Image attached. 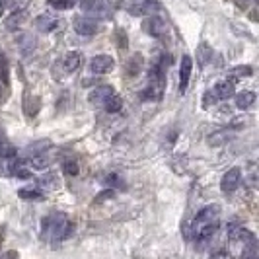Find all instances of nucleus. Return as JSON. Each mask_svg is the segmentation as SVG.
I'll use <instances>...</instances> for the list:
<instances>
[{
  "label": "nucleus",
  "instance_id": "24",
  "mask_svg": "<svg viewBox=\"0 0 259 259\" xmlns=\"http://www.w3.org/2000/svg\"><path fill=\"white\" fill-rule=\"evenodd\" d=\"M139 70H141V57L137 55V59L133 57V59L129 61V74H133V72L139 74Z\"/></svg>",
  "mask_w": 259,
  "mask_h": 259
},
{
  "label": "nucleus",
  "instance_id": "15",
  "mask_svg": "<svg viewBox=\"0 0 259 259\" xmlns=\"http://www.w3.org/2000/svg\"><path fill=\"white\" fill-rule=\"evenodd\" d=\"M253 74V68L251 66H247V65H240V66H234L232 70L228 72V78L230 80H238V78H247V76H251Z\"/></svg>",
  "mask_w": 259,
  "mask_h": 259
},
{
  "label": "nucleus",
  "instance_id": "29",
  "mask_svg": "<svg viewBox=\"0 0 259 259\" xmlns=\"http://www.w3.org/2000/svg\"><path fill=\"white\" fill-rule=\"evenodd\" d=\"M2 10H4V0H0V14H2Z\"/></svg>",
  "mask_w": 259,
  "mask_h": 259
},
{
  "label": "nucleus",
  "instance_id": "8",
  "mask_svg": "<svg viewBox=\"0 0 259 259\" xmlns=\"http://www.w3.org/2000/svg\"><path fill=\"white\" fill-rule=\"evenodd\" d=\"M74 29L80 35H94V33H98V22L94 18L84 16V18H78L74 22Z\"/></svg>",
  "mask_w": 259,
  "mask_h": 259
},
{
  "label": "nucleus",
  "instance_id": "1",
  "mask_svg": "<svg viewBox=\"0 0 259 259\" xmlns=\"http://www.w3.org/2000/svg\"><path fill=\"white\" fill-rule=\"evenodd\" d=\"M72 232H74V224L68 221L63 212L49 214L41 222V238L45 242H51V244L65 242L72 236Z\"/></svg>",
  "mask_w": 259,
  "mask_h": 259
},
{
  "label": "nucleus",
  "instance_id": "21",
  "mask_svg": "<svg viewBox=\"0 0 259 259\" xmlns=\"http://www.w3.org/2000/svg\"><path fill=\"white\" fill-rule=\"evenodd\" d=\"M29 0H4V8L12 10V12H22L27 6Z\"/></svg>",
  "mask_w": 259,
  "mask_h": 259
},
{
  "label": "nucleus",
  "instance_id": "23",
  "mask_svg": "<svg viewBox=\"0 0 259 259\" xmlns=\"http://www.w3.org/2000/svg\"><path fill=\"white\" fill-rule=\"evenodd\" d=\"M63 169H65L68 176H76V174H78L76 160H65V164H63Z\"/></svg>",
  "mask_w": 259,
  "mask_h": 259
},
{
  "label": "nucleus",
  "instance_id": "25",
  "mask_svg": "<svg viewBox=\"0 0 259 259\" xmlns=\"http://www.w3.org/2000/svg\"><path fill=\"white\" fill-rule=\"evenodd\" d=\"M0 78L4 84H8V70H6V61L4 57H0Z\"/></svg>",
  "mask_w": 259,
  "mask_h": 259
},
{
  "label": "nucleus",
  "instance_id": "18",
  "mask_svg": "<svg viewBox=\"0 0 259 259\" xmlns=\"http://www.w3.org/2000/svg\"><path fill=\"white\" fill-rule=\"evenodd\" d=\"M24 20H26L24 10H22V12H14V14H10V18L6 20V24H4V26L8 27V29H18V26H20Z\"/></svg>",
  "mask_w": 259,
  "mask_h": 259
},
{
  "label": "nucleus",
  "instance_id": "27",
  "mask_svg": "<svg viewBox=\"0 0 259 259\" xmlns=\"http://www.w3.org/2000/svg\"><path fill=\"white\" fill-rule=\"evenodd\" d=\"M0 259H18L16 251H6V253H0Z\"/></svg>",
  "mask_w": 259,
  "mask_h": 259
},
{
  "label": "nucleus",
  "instance_id": "10",
  "mask_svg": "<svg viewBox=\"0 0 259 259\" xmlns=\"http://www.w3.org/2000/svg\"><path fill=\"white\" fill-rule=\"evenodd\" d=\"M82 10L88 14V18L92 16H98V18H104L107 14V8L102 0H82Z\"/></svg>",
  "mask_w": 259,
  "mask_h": 259
},
{
  "label": "nucleus",
  "instance_id": "16",
  "mask_svg": "<svg viewBox=\"0 0 259 259\" xmlns=\"http://www.w3.org/2000/svg\"><path fill=\"white\" fill-rule=\"evenodd\" d=\"M49 164H51V158L45 154V152H39V154L31 156V166H33L35 169L49 168Z\"/></svg>",
  "mask_w": 259,
  "mask_h": 259
},
{
  "label": "nucleus",
  "instance_id": "5",
  "mask_svg": "<svg viewBox=\"0 0 259 259\" xmlns=\"http://www.w3.org/2000/svg\"><path fill=\"white\" fill-rule=\"evenodd\" d=\"M242 183V169L240 168H230L221 180V189L224 193H232L238 189V185Z\"/></svg>",
  "mask_w": 259,
  "mask_h": 259
},
{
  "label": "nucleus",
  "instance_id": "9",
  "mask_svg": "<svg viewBox=\"0 0 259 259\" xmlns=\"http://www.w3.org/2000/svg\"><path fill=\"white\" fill-rule=\"evenodd\" d=\"M236 88H234V82L232 80H222L219 82L217 86H214V90L210 92V96L214 98V100H228V98H232Z\"/></svg>",
  "mask_w": 259,
  "mask_h": 259
},
{
  "label": "nucleus",
  "instance_id": "17",
  "mask_svg": "<svg viewBox=\"0 0 259 259\" xmlns=\"http://www.w3.org/2000/svg\"><path fill=\"white\" fill-rule=\"evenodd\" d=\"M104 107L107 113H117V111H121V107H123V100H121L117 94H113V96L104 104Z\"/></svg>",
  "mask_w": 259,
  "mask_h": 259
},
{
  "label": "nucleus",
  "instance_id": "4",
  "mask_svg": "<svg viewBox=\"0 0 259 259\" xmlns=\"http://www.w3.org/2000/svg\"><path fill=\"white\" fill-rule=\"evenodd\" d=\"M143 29L148 35H152V37H162L168 27H166V22H164L160 16L152 14V16H148L143 22Z\"/></svg>",
  "mask_w": 259,
  "mask_h": 259
},
{
  "label": "nucleus",
  "instance_id": "20",
  "mask_svg": "<svg viewBox=\"0 0 259 259\" xmlns=\"http://www.w3.org/2000/svg\"><path fill=\"white\" fill-rule=\"evenodd\" d=\"M18 195L22 199H26V201H39V199H43V193L39 189H20Z\"/></svg>",
  "mask_w": 259,
  "mask_h": 259
},
{
  "label": "nucleus",
  "instance_id": "30",
  "mask_svg": "<svg viewBox=\"0 0 259 259\" xmlns=\"http://www.w3.org/2000/svg\"><path fill=\"white\" fill-rule=\"evenodd\" d=\"M242 4H249V2H255V0H240Z\"/></svg>",
  "mask_w": 259,
  "mask_h": 259
},
{
  "label": "nucleus",
  "instance_id": "28",
  "mask_svg": "<svg viewBox=\"0 0 259 259\" xmlns=\"http://www.w3.org/2000/svg\"><path fill=\"white\" fill-rule=\"evenodd\" d=\"M210 259H228V255H226V251H214Z\"/></svg>",
  "mask_w": 259,
  "mask_h": 259
},
{
  "label": "nucleus",
  "instance_id": "11",
  "mask_svg": "<svg viewBox=\"0 0 259 259\" xmlns=\"http://www.w3.org/2000/svg\"><path fill=\"white\" fill-rule=\"evenodd\" d=\"M115 92H113V88L111 86H100V88H96V90L92 92L90 100L94 102L96 105H104L111 96H113Z\"/></svg>",
  "mask_w": 259,
  "mask_h": 259
},
{
  "label": "nucleus",
  "instance_id": "14",
  "mask_svg": "<svg viewBox=\"0 0 259 259\" xmlns=\"http://www.w3.org/2000/svg\"><path fill=\"white\" fill-rule=\"evenodd\" d=\"M57 26H59V22L55 18H49V16H39L35 20V27L39 31H53Z\"/></svg>",
  "mask_w": 259,
  "mask_h": 259
},
{
  "label": "nucleus",
  "instance_id": "26",
  "mask_svg": "<svg viewBox=\"0 0 259 259\" xmlns=\"http://www.w3.org/2000/svg\"><path fill=\"white\" fill-rule=\"evenodd\" d=\"M107 183H109L111 187H119L123 182H121V178H117V176H109V178H107Z\"/></svg>",
  "mask_w": 259,
  "mask_h": 259
},
{
  "label": "nucleus",
  "instance_id": "22",
  "mask_svg": "<svg viewBox=\"0 0 259 259\" xmlns=\"http://www.w3.org/2000/svg\"><path fill=\"white\" fill-rule=\"evenodd\" d=\"M76 4V0H49V6L55 10H70Z\"/></svg>",
  "mask_w": 259,
  "mask_h": 259
},
{
  "label": "nucleus",
  "instance_id": "31",
  "mask_svg": "<svg viewBox=\"0 0 259 259\" xmlns=\"http://www.w3.org/2000/svg\"><path fill=\"white\" fill-rule=\"evenodd\" d=\"M2 143H4V141H2V139H0V144H2Z\"/></svg>",
  "mask_w": 259,
  "mask_h": 259
},
{
  "label": "nucleus",
  "instance_id": "19",
  "mask_svg": "<svg viewBox=\"0 0 259 259\" xmlns=\"http://www.w3.org/2000/svg\"><path fill=\"white\" fill-rule=\"evenodd\" d=\"M240 259H259L257 244H255V240L244 246V249H242V257H240Z\"/></svg>",
  "mask_w": 259,
  "mask_h": 259
},
{
  "label": "nucleus",
  "instance_id": "7",
  "mask_svg": "<svg viewBox=\"0 0 259 259\" xmlns=\"http://www.w3.org/2000/svg\"><path fill=\"white\" fill-rule=\"evenodd\" d=\"M191 70H193V59L189 55H185L182 59V66H180V92H185L189 86V78H191Z\"/></svg>",
  "mask_w": 259,
  "mask_h": 259
},
{
  "label": "nucleus",
  "instance_id": "2",
  "mask_svg": "<svg viewBox=\"0 0 259 259\" xmlns=\"http://www.w3.org/2000/svg\"><path fill=\"white\" fill-rule=\"evenodd\" d=\"M219 214H221L219 205H208V207L201 208V210L197 212V217H195V221H193V234L199 232V230H201V228H205V226L217 224V222H219Z\"/></svg>",
  "mask_w": 259,
  "mask_h": 259
},
{
  "label": "nucleus",
  "instance_id": "12",
  "mask_svg": "<svg viewBox=\"0 0 259 259\" xmlns=\"http://www.w3.org/2000/svg\"><path fill=\"white\" fill-rule=\"evenodd\" d=\"M253 104H255V94L251 90H244L236 96V107H240V109H247Z\"/></svg>",
  "mask_w": 259,
  "mask_h": 259
},
{
  "label": "nucleus",
  "instance_id": "6",
  "mask_svg": "<svg viewBox=\"0 0 259 259\" xmlns=\"http://www.w3.org/2000/svg\"><path fill=\"white\" fill-rule=\"evenodd\" d=\"M115 66V61L109 55H96L90 61V68L94 74H107Z\"/></svg>",
  "mask_w": 259,
  "mask_h": 259
},
{
  "label": "nucleus",
  "instance_id": "3",
  "mask_svg": "<svg viewBox=\"0 0 259 259\" xmlns=\"http://www.w3.org/2000/svg\"><path fill=\"white\" fill-rule=\"evenodd\" d=\"M160 8V4L156 0H133L127 4V12L131 16H152Z\"/></svg>",
  "mask_w": 259,
  "mask_h": 259
},
{
  "label": "nucleus",
  "instance_id": "13",
  "mask_svg": "<svg viewBox=\"0 0 259 259\" xmlns=\"http://www.w3.org/2000/svg\"><path fill=\"white\" fill-rule=\"evenodd\" d=\"M80 63H82V55H80L78 51L66 53V55H65V61H63V65H65V70H66V72H74V70H78Z\"/></svg>",
  "mask_w": 259,
  "mask_h": 259
}]
</instances>
